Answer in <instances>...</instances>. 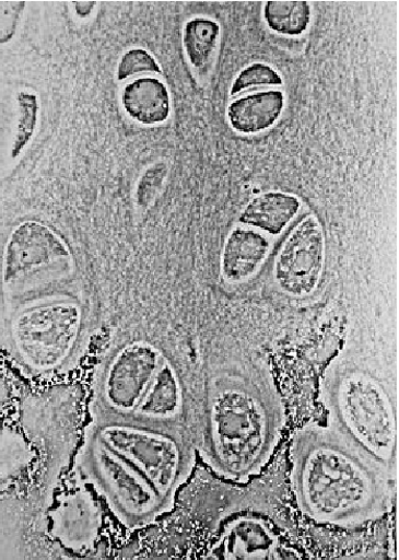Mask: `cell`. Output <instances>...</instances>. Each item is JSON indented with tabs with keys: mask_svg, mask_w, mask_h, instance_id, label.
<instances>
[{
	"mask_svg": "<svg viewBox=\"0 0 399 560\" xmlns=\"http://www.w3.org/2000/svg\"><path fill=\"white\" fill-rule=\"evenodd\" d=\"M291 464L298 511L318 524L353 528L388 511L390 471L332 424L296 430Z\"/></svg>",
	"mask_w": 399,
	"mask_h": 560,
	"instance_id": "6da1fadb",
	"label": "cell"
},
{
	"mask_svg": "<svg viewBox=\"0 0 399 560\" xmlns=\"http://www.w3.org/2000/svg\"><path fill=\"white\" fill-rule=\"evenodd\" d=\"M280 405L248 376L223 373L209 390L199 451L220 477L246 482L259 475L281 442Z\"/></svg>",
	"mask_w": 399,
	"mask_h": 560,
	"instance_id": "7a4b0ae2",
	"label": "cell"
},
{
	"mask_svg": "<svg viewBox=\"0 0 399 560\" xmlns=\"http://www.w3.org/2000/svg\"><path fill=\"white\" fill-rule=\"evenodd\" d=\"M87 435L133 465L173 505L195 467V447L179 424L102 417Z\"/></svg>",
	"mask_w": 399,
	"mask_h": 560,
	"instance_id": "3957f363",
	"label": "cell"
},
{
	"mask_svg": "<svg viewBox=\"0 0 399 560\" xmlns=\"http://www.w3.org/2000/svg\"><path fill=\"white\" fill-rule=\"evenodd\" d=\"M86 330L83 305L72 299L27 302L14 310L7 337L16 359L37 374L68 365L82 346Z\"/></svg>",
	"mask_w": 399,
	"mask_h": 560,
	"instance_id": "277c9868",
	"label": "cell"
},
{
	"mask_svg": "<svg viewBox=\"0 0 399 560\" xmlns=\"http://www.w3.org/2000/svg\"><path fill=\"white\" fill-rule=\"evenodd\" d=\"M330 412L341 434L391 471L397 456V415L376 378L359 370L347 371L333 387Z\"/></svg>",
	"mask_w": 399,
	"mask_h": 560,
	"instance_id": "5b68a950",
	"label": "cell"
},
{
	"mask_svg": "<svg viewBox=\"0 0 399 560\" xmlns=\"http://www.w3.org/2000/svg\"><path fill=\"white\" fill-rule=\"evenodd\" d=\"M82 470L124 525H151L173 509L133 465L90 435L82 452Z\"/></svg>",
	"mask_w": 399,
	"mask_h": 560,
	"instance_id": "8992f818",
	"label": "cell"
},
{
	"mask_svg": "<svg viewBox=\"0 0 399 560\" xmlns=\"http://www.w3.org/2000/svg\"><path fill=\"white\" fill-rule=\"evenodd\" d=\"M163 361V353L152 343L136 341L119 348L99 384L103 417L131 418Z\"/></svg>",
	"mask_w": 399,
	"mask_h": 560,
	"instance_id": "52a82bcc",
	"label": "cell"
},
{
	"mask_svg": "<svg viewBox=\"0 0 399 560\" xmlns=\"http://www.w3.org/2000/svg\"><path fill=\"white\" fill-rule=\"evenodd\" d=\"M326 265V237L319 221L308 215L283 244L273 277L278 287L292 298L312 295L320 283Z\"/></svg>",
	"mask_w": 399,
	"mask_h": 560,
	"instance_id": "ba28073f",
	"label": "cell"
},
{
	"mask_svg": "<svg viewBox=\"0 0 399 560\" xmlns=\"http://www.w3.org/2000/svg\"><path fill=\"white\" fill-rule=\"evenodd\" d=\"M103 527L102 504L84 487L64 491L49 508V536L72 553L85 555L94 550Z\"/></svg>",
	"mask_w": 399,
	"mask_h": 560,
	"instance_id": "9c48e42d",
	"label": "cell"
},
{
	"mask_svg": "<svg viewBox=\"0 0 399 560\" xmlns=\"http://www.w3.org/2000/svg\"><path fill=\"white\" fill-rule=\"evenodd\" d=\"M69 259L68 247L51 228L36 221L23 222L15 228L7 245L4 284L17 285L36 271Z\"/></svg>",
	"mask_w": 399,
	"mask_h": 560,
	"instance_id": "30bf717a",
	"label": "cell"
},
{
	"mask_svg": "<svg viewBox=\"0 0 399 560\" xmlns=\"http://www.w3.org/2000/svg\"><path fill=\"white\" fill-rule=\"evenodd\" d=\"M281 540L271 525L246 514L230 521L220 533L214 555L220 559H281Z\"/></svg>",
	"mask_w": 399,
	"mask_h": 560,
	"instance_id": "8fae6325",
	"label": "cell"
},
{
	"mask_svg": "<svg viewBox=\"0 0 399 560\" xmlns=\"http://www.w3.org/2000/svg\"><path fill=\"white\" fill-rule=\"evenodd\" d=\"M270 252V241L257 229L236 226L224 244L221 273L231 284H242L262 267Z\"/></svg>",
	"mask_w": 399,
	"mask_h": 560,
	"instance_id": "7c38bea8",
	"label": "cell"
},
{
	"mask_svg": "<svg viewBox=\"0 0 399 560\" xmlns=\"http://www.w3.org/2000/svg\"><path fill=\"white\" fill-rule=\"evenodd\" d=\"M183 412L181 382L173 365L164 360L131 418L149 422L178 424Z\"/></svg>",
	"mask_w": 399,
	"mask_h": 560,
	"instance_id": "4fadbf2b",
	"label": "cell"
},
{
	"mask_svg": "<svg viewBox=\"0 0 399 560\" xmlns=\"http://www.w3.org/2000/svg\"><path fill=\"white\" fill-rule=\"evenodd\" d=\"M284 107L282 91H259L235 98L228 107L227 117L235 132L254 136L271 129L280 120Z\"/></svg>",
	"mask_w": 399,
	"mask_h": 560,
	"instance_id": "5bb4252c",
	"label": "cell"
},
{
	"mask_svg": "<svg viewBox=\"0 0 399 560\" xmlns=\"http://www.w3.org/2000/svg\"><path fill=\"white\" fill-rule=\"evenodd\" d=\"M120 102L125 114L144 126L163 124L171 114L169 91L153 75H144L125 85Z\"/></svg>",
	"mask_w": 399,
	"mask_h": 560,
	"instance_id": "9a60e30c",
	"label": "cell"
},
{
	"mask_svg": "<svg viewBox=\"0 0 399 560\" xmlns=\"http://www.w3.org/2000/svg\"><path fill=\"white\" fill-rule=\"evenodd\" d=\"M302 210V201L291 194L269 191L249 201L238 221L270 236H280Z\"/></svg>",
	"mask_w": 399,
	"mask_h": 560,
	"instance_id": "2e32d148",
	"label": "cell"
},
{
	"mask_svg": "<svg viewBox=\"0 0 399 560\" xmlns=\"http://www.w3.org/2000/svg\"><path fill=\"white\" fill-rule=\"evenodd\" d=\"M220 39V25L208 18H193L185 24L183 42L190 65L204 70L211 63Z\"/></svg>",
	"mask_w": 399,
	"mask_h": 560,
	"instance_id": "e0dca14e",
	"label": "cell"
},
{
	"mask_svg": "<svg viewBox=\"0 0 399 560\" xmlns=\"http://www.w3.org/2000/svg\"><path fill=\"white\" fill-rule=\"evenodd\" d=\"M263 19L273 33L302 36L309 27L312 8L305 0H270L263 7Z\"/></svg>",
	"mask_w": 399,
	"mask_h": 560,
	"instance_id": "ac0fdd59",
	"label": "cell"
},
{
	"mask_svg": "<svg viewBox=\"0 0 399 560\" xmlns=\"http://www.w3.org/2000/svg\"><path fill=\"white\" fill-rule=\"evenodd\" d=\"M17 124L12 145V158L16 159L33 139L38 122L39 102L34 93L21 91L16 95Z\"/></svg>",
	"mask_w": 399,
	"mask_h": 560,
	"instance_id": "d6986e66",
	"label": "cell"
},
{
	"mask_svg": "<svg viewBox=\"0 0 399 560\" xmlns=\"http://www.w3.org/2000/svg\"><path fill=\"white\" fill-rule=\"evenodd\" d=\"M283 80L281 74L262 62H256L244 68L235 79L231 94L233 96L239 95L243 92L257 90L268 86H282Z\"/></svg>",
	"mask_w": 399,
	"mask_h": 560,
	"instance_id": "ffe728a7",
	"label": "cell"
},
{
	"mask_svg": "<svg viewBox=\"0 0 399 560\" xmlns=\"http://www.w3.org/2000/svg\"><path fill=\"white\" fill-rule=\"evenodd\" d=\"M162 69L155 58L143 48H132L125 52L117 67L118 82L144 78L148 74H161Z\"/></svg>",
	"mask_w": 399,
	"mask_h": 560,
	"instance_id": "44dd1931",
	"label": "cell"
},
{
	"mask_svg": "<svg viewBox=\"0 0 399 560\" xmlns=\"http://www.w3.org/2000/svg\"><path fill=\"white\" fill-rule=\"evenodd\" d=\"M167 171L165 164H156L143 173L137 190V200L140 208H146L162 190Z\"/></svg>",
	"mask_w": 399,
	"mask_h": 560,
	"instance_id": "7402d4cb",
	"label": "cell"
},
{
	"mask_svg": "<svg viewBox=\"0 0 399 560\" xmlns=\"http://www.w3.org/2000/svg\"><path fill=\"white\" fill-rule=\"evenodd\" d=\"M0 5H2L0 7V12H2V16H0V19H2V28H0V33H2V44H5L14 36L16 24L26 3L2 2Z\"/></svg>",
	"mask_w": 399,
	"mask_h": 560,
	"instance_id": "603a6c76",
	"label": "cell"
},
{
	"mask_svg": "<svg viewBox=\"0 0 399 560\" xmlns=\"http://www.w3.org/2000/svg\"><path fill=\"white\" fill-rule=\"evenodd\" d=\"M74 10H77V13L80 18H87L92 11H93V8L95 5L94 2H80V3H74Z\"/></svg>",
	"mask_w": 399,
	"mask_h": 560,
	"instance_id": "cb8c5ba5",
	"label": "cell"
}]
</instances>
